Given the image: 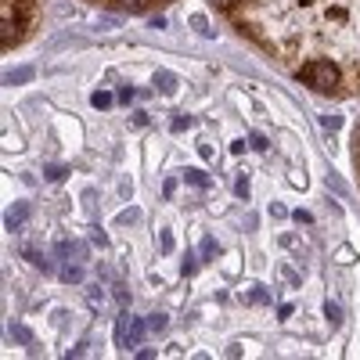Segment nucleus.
Wrapping results in <instances>:
<instances>
[{"label": "nucleus", "instance_id": "obj_5", "mask_svg": "<svg viewBox=\"0 0 360 360\" xmlns=\"http://www.w3.org/2000/svg\"><path fill=\"white\" fill-rule=\"evenodd\" d=\"M245 299H248V303H256V306H266V303H270V292H263V288H252V292L245 295Z\"/></svg>", "mask_w": 360, "mask_h": 360}, {"label": "nucleus", "instance_id": "obj_11", "mask_svg": "<svg viewBox=\"0 0 360 360\" xmlns=\"http://www.w3.org/2000/svg\"><path fill=\"white\" fill-rule=\"evenodd\" d=\"M112 105V94H108V90H97L94 94V108H108Z\"/></svg>", "mask_w": 360, "mask_h": 360}, {"label": "nucleus", "instance_id": "obj_17", "mask_svg": "<svg viewBox=\"0 0 360 360\" xmlns=\"http://www.w3.org/2000/svg\"><path fill=\"white\" fill-rule=\"evenodd\" d=\"M188 126H191V119H184V115L173 119V130H188Z\"/></svg>", "mask_w": 360, "mask_h": 360}, {"label": "nucleus", "instance_id": "obj_6", "mask_svg": "<svg viewBox=\"0 0 360 360\" xmlns=\"http://www.w3.org/2000/svg\"><path fill=\"white\" fill-rule=\"evenodd\" d=\"M61 281L79 284V281H83V270H79V266H65V270H61Z\"/></svg>", "mask_w": 360, "mask_h": 360}, {"label": "nucleus", "instance_id": "obj_10", "mask_svg": "<svg viewBox=\"0 0 360 360\" xmlns=\"http://www.w3.org/2000/svg\"><path fill=\"white\" fill-rule=\"evenodd\" d=\"M33 79V69H18V72H7V83H25Z\"/></svg>", "mask_w": 360, "mask_h": 360}, {"label": "nucleus", "instance_id": "obj_2", "mask_svg": "<svg viewBox=\"0 0 360 360\" xmlns=\"http://www.w3.org/2000/svg\"><path fill=\"white\" fill-rule=\"evenodd\" d=\"M119 7H123V11H133V15H141V11H148V4H152V0H115Z\"/></svg>", "mask_w": 360, "mask_h": 360}, {"label": "nucleus", "instance_id": "obj_14", "mask_svg": "<svg viewBox=\"0 0 360 360\" xmlns=\"http://www.w3.org/2000/svg\"><path fill=\"white\" fill-rule=\"evenodd\" d=\"M270 216H274V220L284 216V206H281V202H270Z\"/></svg>", "mask_w": 360, "mask_h": 360}, {"label": "nucleus", "instance_id": "obj_8", "mask_svg": "<svg viewBox=\"0 0 360 360\" xmlns=\"http://www.w3.org/2000/svg\"><path fill=\"white\" fill-rule=\"evenodd\" d=\"M65 173H69V166H47V170H43V177H47V180H61Z\"/></svg>", "mask_w": 360, "mask_h": 360}, {"label": "nucleus", "instance_id": "obj_13", "mask_svg": "<svg viewBox=\"0 0 360 360\" xmlns=\"http://www.w3.org/2000/svg\"><path fill=\"white\" fill-rule=\"evenodd\" d=\"M166 324H170V321H166V317H162V313H155V317H152V331H162Z\"/></svg>", "mask_w": 360, "mask_h": 360}, {"label": "nucleus", "instance_id": "obj_16", "mask_svg": "<svg viewBox=\"0 0 360 360\" xmlns=\"http://www.w3.org/2000/svg\"><path fill=\"white\" fill-rule=\"evenodd\" d=\"M252 148H260V152H263V148H266V137H263V133H252Z\"/></svg>", "mask_w": 360, "mask_h": 360}, {"label": "nucleus", "instance_id": "obj_15", "mask_svg": "<svg viewBox=\"0 0 360 360\" xmlns=\"http://www.w3.org/2000/svg\"><path fill=\"white\" fill-rule=\"evenodd\" d=\"M90 238H94L97 245H108V238H105V230H101V227H94V234H90Z\"/></svg>", "mask_w": 360, "mask_h": 360}, {"label": "nucleus", "instance_id": "obj_1", "mask_svg": "<svg viewBox=\"0 0 360 360\" xmlns=\"http://www.w3.org/2000/svg\"><path fill=\"white\" fill-rule=\"evenodd\" d=\"M155 90L173 94V90H177V76H173V72H166V69H159V72H155Z\"/></svg>", "mask_w": 360, "mask_h": 360}, {"label": "nucleus", "instance_id": "obj_19", "mask_svg": "<svg viewBox=\"0 0 360 360\" xmlns=\"http://www.w3.org/2000/svg\"><path fill=\"white\" fill-rule=\"evenodd\" d=\"M148 123V112H133V126H144Z\"/></svg>", "mask_w": 360, "mask_h": 360}, {"label": "nucleus", "instance_id": "obj_3", "mask_svg": "<svg viewBox=\"0 0 360 360\" xmlns=\"http://www.w3.org/2000/svg\"><path fill=\"white\" fill-rule=\"evenodd\" d=\"M144 339V321L141 317H130V346H137Z\"/></svg>", "mask_w": 360, "mask_h": 360}, {"label": "nucleus", "instance_id": "obj_4", "mask_svg": "<svg viewBox=\"0 0 360 360\" xmlns=\"http://www.w3.org/2000/svg\"><path fill=\"white\" fill-rule=\"evenodd\" d=\"M25 213H29V206H18V209H11V213H7V227L15 230V227L25 220Z\"/></svg>", "mask_w": 360, "mask_h": 360}, {"label": "nucleus", "instance_id": "obj_18", "mask_svg": "<svg viewBox=\"0 0 360 360\" xmlns=\"http://www.w3.org/2000/svg\"><path fill=\"white\" fill-rule=\"evenodd\" d=\"M119 101H126V105H130V101H133V87H123V94H119Z\"/></svg>", "mask_w": 360, "mask_h": 360}, {"label": "nucleus", "instance_id": "obj_7", "mask_svg": "<svg viewBox=\"0 0 360 360\" xmlns=\"http://www.w3.org/2000/svg\"><path fill=\"white\" fill-rule=\"evenodd\" d=\"M184 180L198 184V188H206V184H209V177H206V173H202V170H188V173H184Z\"/></svg>", "mask_w": 360, "mask_h": 360}, {"label": "nucleus", "instance_id": "obj_12", "mask_svg": "<svg viewBox=\"0 0 360 360\" xmlns=\"http://www.w3.org/2000/svg\"><path fill=\"white\" fill-rule=\"evenodd\" d=\"M324 313H328V321H331V324H339V321H342V313H339L335 303H324Z\"/></svg>", "mask_w": 360, "mask_h": 360}, {"label": "nucleus", "instance_id": "obj_9", "mask_svg": "<svg viewBox=\"0 0 360 360\" xmlns=\"http://www.w3.org/2000/svg\"><path fill=\"white\" fill-rule=\"evenodd\" d=\"M191 25H195L198 33H206V36H213V29H209V22H206V15H191Z\"/></svg>", "mask_w": 360, "mask_h": 360}]
</instances>
